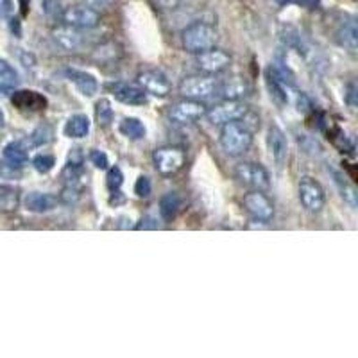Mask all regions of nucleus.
I'll list each match as a JSON object with an SVG mask.
<instances>
[{
    "mask_svg": "<svg viewBox=\"0 0 358 358\" xmlns=\"http://www.w3.org/2000/svg\"><path fill=\"white\" fill-rule=\"evenodd\" d=\"M118 131L126 136L127 140H133V142H138V140L145 138L147 129H145V124L136 117H127L124 118L120 126H118Z\"/></svg>",
    "mask_w": 358,
    "mask_h": 358,
    "instance_id": "nucleus-25",
    "label": "nucleus"
},
{
    "mask_svg": "<svg viewBox=\"0 0 358 358\" xmlns=\"http://www.w3.org/2000/svg\"><path fill=\"white\" fill-rule=\"evenodd\" d=\"M52 138H54V131L49 124H41V126H38L36 129L33 131V134L29 136V140H31V145L33 147L47 145V143L52 142Z\"/></svg>",
    "mask_w": 358,
    "mask_h": 358,
    "instance_id": "nucleus-29",
    "label": "nucleus"
},
{
    "mask_svg": "<svg viewBox=\"0 0 358 358\" xmlns=\"http://www.w3.org/2000/svg\"><path fill=\"white\" fill-rule=\"evenodd\" d=\"M59 204V197L54 194H45V192H31L24 199V206L31 213H49L56 210Z\"/></svg>",
    "mask_w": 358,
    "mask_h": 358,
    "instance_id": "nucleus-18",
    "label": "nucleus"
},
{
    "mask_svg": "<svg viewBox=\"0 0 358 358\" xmlns=\"http://www.w3.org/2000/svg\"><path fill=\"white\" fill-rule=\"evenodd\" d=\"M297 194H299V203L303 204L306 212L319 213L326 206V192L317 179L303 176L297 185Z\"/></svg>",
    "mask_w": 358,
    "mask_h": 358,
    "instance_id": "nucleus-5",
    "label": "nucleus"
},
{
    "mask_svg": "<svg viewBox=\"0 0 358 358\" xmlns=\"http://www.w3.org/2000/svg\"><path fill=\"white\" fill-rule=\"evenodd\" d=\"M134 194L140 197V199H147V197L152 194V183L151 179L147 178V176H140L136 179V183H134Z\"/></svg>",
    "mask_w": 358,
    "mask_h": 358,
    "instance_id": "nucleus-35",
    "label": "nucleus"
},
{
    "mask_svg": "<svg viewBox=\"0 0 358 358\" xmlns=\"http://www.w3.org/2000/svg\"><path fill=\"white\" fill-rule=\"evenodd\" d=\"M106 183H108V188H110L111 194H113V192H120V188H122V185H124L122 171H120V169H118V167H110V169H108Z\"/></svg>",
    "mask_w": 358,
    "mask_h": 358,
    "instance_id": "nucleus-32",
    "label": "nucleus"
},
{
    "mask_svg": "<svg viewBox=\"0 0 358 358\" xmlns=\"http://www.w3.org/2000/svg\"><path fill=\"white\" fill-rule=\"evenodd\" d=\"M95 118L101 127H110L115 118V110L110 99H99L95 104Z\"/></svg>",
    "mask_w": 358,
    "mask_h": 358,
    "instance_id": "nucleus-27",
    "label": "nucleus"
},
{
    "mask_svg": "<svg viewBox=\"0 0 358 358\" xmlns=\"http://www.w3.org/2000/svg\"><path fill=\"white\" fill-rule=\"evenodd\" d=\"M334 174V179H335V185L338 187V190H341V196L344 197V199L348 201V203L351 204L353 208H357V190H355V187L351 183H348V179L344 178V176L341 174V172H331Z\"/></svg>",
    "mask_w": 358,
    "mask_h": 358,
    "instance_id": "nucleus-28",
    "label": "nucleus"
},
{
    "mask_svg": "<svg viewBox=\"0 0 358 358\" xmlns=\"http://www.w3.org/2000/svg\"><path fill=\"white\" fill-rule=\"evenodd\" d=\"M219 142L228 156H242L251 149L252 131L242 120L222 124Z\"/></svg>",
    "mask_w": 358,
    "mask_h": 358,
    "instance_id": "nucleus-1",
    "label": "nucleus"
},
{
    "mask_svg": "<svg viewBox=\"0 0 358 358\" xmlns=\"http://www.w3.org/2000/svg\"><path fill=\"white\" fill-rule=\"evenodd\" d=\"M11 102L22 111H43L47 108V99L33 90H18L13 94Z\"/></svg>",
    "mask_w": 358,
    "mask_h": 358,
    "instance_id": "nucleus-19",
    "label": "nucleus"
},
{
    "mask_svg": "<svg viewBox=\"0 0 358 358\" xmlns=\"http://www.w3.org/2000/svg\"><path fill=\"white\" fill-rule=\"evenodd\" d=\"M248 111L249 108L244 101H222L213 108H210V110H206L204 118L212 126H222V124L242 120Z\"/></svg>",
    "mask_w": 358,
    "mask_h": 358,
    "instance_id": "nucleus-8",
    "label": "nucleus"
},
{
    "mask_svg": "<svg viewBox=\"0 0 358 358\" xmlns=\"http://www.w3.org/2000/svg\"><path fill=\"white\" fill-rule=\"evenodd\" d=\"M63 24L72 25L76 29H94L101 24V15H99L97 9L90 8V6H69L62 11L59 15Z\"/></svg>",
    "mask_w": 358,
    "mask_h": 358,
    "instance_id": "nucleus-10",
    "label": "nucleus"
},
{
    "mask_svg": "<svg viewBox=\"0 0 358 358\" xmlns=\"http://www.w3.org/2000/svg\"><path fill=\"white\" fill-rule=\"evenodd\" d=\"M335 40L341 47L348 50L351 54H357L358 49V31H357V22L353 18L350 20L342 22L341 27L337 29V33H335Z\"/></svg>",
    "mask_w": 358,
    "mask_h": 358,
    "instance_id": "nucleus-21",
    "label": "nucleus"
},
{
    "mask_svg": "<svg viewBox=\"0 0 358 358\" xmlns=\"http://www.w3.org/2000/svg\"><path fill=\"white\" fill-rule=\"evenodd\" d=\"M62 178L65 181V187L79 188V190H83V187H85L88 174H86L85 162H83V156H79L78 149H73V156L70 155L69 163L63 169Z\"/></svg>",
    "mask_w": 358,
    "mask_h": 358,
    "instance_id": "nucleus-14",
    "label": "nucleus"
},
{
    "mask_svg": "<svg viewBox=\"0 0 358 358\" xmlns=\"http://www.w3.org/2000/svg\"><path fill=\"white\" fill-rule=\"evenodd\" d=\"M219 85L220 79L212 73H197V76H188L179 83V94L187 99L204 101L219 94Z\"/></svg>",
    "mask_w": 358,
    "mask_h": 358,
    "instance_id": "nucleus-3",
    "label": "nucleus"
},
{
    "mask_svg": "<svg viewBox=\"0 0 358 358\" xmlns=\"http://www.w3.org/2000/svg\"><path fill=\"white\" fill-rule=\"evenodd\" d=\"M33 167L40 174H49L56 167V158L52 155H47V152H40V155H36L33 158Z\"/></svg>",
    "mask_w": 358,
    "mask_h": 358,
    "instance_id": "nucleus-30",
    "label": "nucleus"
},
{
    "mask_svg": "<svg viewBox=\"0 0 358 358\" xmlns=\"http://www.w3.org/2000/svg\"><path fill=\"white\" fill-rule=\"evenodd\" d=\"M242 204H244L245 212L262 224L271 222L274 219V213H276L271 197L262 190H251L249 194H245L244 199H242Z\"/></svg>",
    "mask_w": 358,
    "mask_h": 358,
    "instance_id": "nucleus-9",
    "label": "nucleus"
},
{
    "mask_svg": "<svg viewBox=\"0 0 358 358\" xmlns=\"http://www.w3.org/2000/svg\"><path fill=\"white\" fill-rule=\"evenodd\" d=\"M158 226L159 224H158V219H156V217L147 215L140 220V224H136V226H134V229H156Z\"/></svg>",
    "mask_w": 358,
    "mask_h": 358,
    "instance_id": "nucleus-38",
    "label": "nucleus"
},
{
    "mask_svg": "<svg viewBox=\"0 0 358 358\" xmlns=\"http://www.w3.org/2000/svg\"><path fill=\"white\" fill-rule=\"evenodd\" d=\"M4 159L15 167L24 169L29 163V152L24 142H11L4 147Z\"/></svg>",
    "mask_w": 358,
    "mask_h": 358,
    "instance_id": "nucleus-24",
    "label": "nucleus"
},
{
    "mask_svg": "<svg viewBox=\"0 0 358 358\" xmlns=\"http://www.w3.org/2000/svg\"><path fill=\"white\" fill-rule=\"evenodd\" d=\"M155 2H156V4H158L162 9H167V11H171V9L179 8V6L183 4V0H155Z\"/></svg>",
    "mask_w": 358,
    "mask_h": 358,
    "instance_id": "nucleus-39",
    "label": "nucleus"
},
{
    "mask_svg": "<svg viewBox=\"0 0 358 358\" xmlns=\"http://www.w3.org/2000/svg\"><path fill=\"white\" fill-rule=\"evenodd\" d=\"M111 94L115 95L118 102L127 104V106H143L147 104V94L140 86L129 85V83H113L108 85Z\"/></svg>",
    "mask_w": 358,
    "mask_h": 358,
    "instance_id": "nucleus-15",
    "label": "nucleus"
},
{
    "mask_svg": "<svg viewBox=\"0 0 358 358\" xmlns=\"http://www.w3.org/2000/svg\"><path fill=\"white\" fill-rule=\"evenodd\" d=\"M52 40L56 41L57 47H62L66 52H78L85 45V36H83L81 29H76L66 24L52 29Z\"/></svg>",
    "mask_w": 358,
    "mask_h": 358,
    "instance_id": "nucleus-13",
    "label": "nucleus"
},
{
    "mask_svg": "<svg viewBox=\"0 0 358 358\" xmlns=\"http://www.w3.org/2000/svg\"><path fill=\"white\" fill-rule=\"evenodd\" d=\"M90 127H92V122L90 118L83 113H76L66 120L65 127H63V133H65L66 138H85L86 134L90 133Z\"/></svg>",
    "mask_w": 358,
    "mask_h": 358,
    "instance_id": "nucleus-23",
    "label": "nucleus"
},
{
    "mask_svg": "<svg viewBox=\"0 0 358 358\" xmlns=\"http://www.w3.org/2000/svg\"><path fill=\"white\" fill-rule=\"evenodd\" d=\"M249 94H251V85L248 79L235 76L226 81H220L217 95H220L222 101H242V99L249 97Z\"/></svg>",
    "mask_w": 358,
    "mask_h": 358,
    "instance_id": "nucleus-17",
    "label": "nucleus"
},
{
    "mask_svg": "<svg viewBox=\"0 0 358 358\" xmlns=\"http://www.w3.org/2000/svg\"><path fill=\"white\" fill-rule=\"evenodd\" d=\"M0 83H4L8 86L17 85L18 83V72L15 70V66L9 65L2 57H0Z\"/></svg>",
    "mask_w": 358,
    "mask_h": 358,
    "instance_id": "nucleus-31",
    "label": "nucleus"
},
{
    "mask_svg": "<svg viewBox=\"0 0 358 358\" xmlns=\"http://www.w3.org/2000/svg\"><path fill=\"white\" fill-rule=\"evenodd\" d=\"M183 47L190 54H199L203 50L213 49L219 41V33L215 25L208 22H194L183 31Z\"/></svg>",
    "mask_w": 358,
    "mask_h": 358,
    "instance_id": "nucleus-2",
    "label": "nucleus"
},
{
    "mask_svg": "<svg viewBox=\"0 0 358 358\" xmlns=\"http://www.w3.org/2000/svg\"><path fill=\"white\" fill-rule=\"evenodd\" d=\"M183 208V197L179 196L178 192H167L165 196L159 199V215L165 222H171L178 217V213Z\"/></svg>",
    "mask_w": 358,
    "mask_h": 358,
    "instance_id": "nucleus-22",
    "label": "nucleus"
},
{
    "mask_svg": "<svg viewBox=\"0 0 358 358\" xmlns=\"http://www.w3.org/2000/svg\"><path fill=\"white\" fill-rule=\"evenodd\" d=\"M344 101H346V104L351 108V110H355V108H357V85H355V83H350V85L346 86Z\"/></svg>",
    "mask_w": 358,
    "mask_h": 358,
    "instance_id": "nucleus-36",
    "label": "nucleus"
},
{
    "mask_svg": "<svg viewBox=\"0 0 358 358\" xmlns=\"http://www.w3.org/2000/svg\"><path fill=\"white\" fill-rule=\"evenodd\" d=\"M283 2H287V4H297V6H303V8H315V6H319V2L321 0H283Z\"/></svg>",
    "mask_w": 358,
    "mask_h": 358,
    "instance_id": "nucleus-40",
    "label": "nucleus"
},
{
    "mask_svg": "<svg viewBox=\"0 0 358 358\" xmlns=\"http://www.w3.org/2000/svg\"><path fill=\"white\" fill-rule=\"evenodd\" d=\"M196 65L203 73H212V76H215V73L224 72V70L231 65V56L226 50L213 47V49H208L196 54Z\"/></svg>",
    "mask_w": 358,
    "mask_h": 358,
    "instance_id": "nucleus-12",
    "label": "nucleus"
},
{
    "mask_svg": "<svg viewBox=\"0 0 358 358\" xmlns=\"http://www.w3.org/2000/svg\"><path fill=\"white\" fill-rule=\"evenodd\" d=\"M18 4H20V11L22 15H27L29 13V6H31V0H18Z\"/></svg>",
    "mask_w": 358,
    "mask_h": 358,
    "instance_id": "nucleus-41",
    "label": "nucleus"
},
{
    "mask_svg": "<svg viewBox=\"0 0 358 358\" xmlns=\"http://www.w3.org/2000/svg\"><path fill=\"white\" fill-rule=\"evenodd\" d=\"M65 73L69 81L73 83L76 88L79 90V94L85 97H94L99 92V83L92 73L81 72V70H66Z\"/></svg>",
    "mask_w": 358,
    "mask_h": 358,
    "instance_id": "nucleus-20",
    "label": "nucleus"
},
{
    "mask_svg": "<svg viewBox=\"0 0 358 358\" xmlns=\"http://www.w3.org/2000/svg\"><path fill=\"white\" fill-rule=\"evenodd\" d=\"M267 147L268 152L273 156L274 163L281 167L289 158V142H287L285 133L278 126H271L267 131Z\"/></svg>",
    "mask_w": 358,
    "mask_h": 358,
    "instance_id": "nucleus-16",
    "label": "nucleus"
},
{
    "mask_svg": "<svg viewBox=\"0 0 358 358\" xmlns=\"http://www.w3.org/2000/svg\"><path fill=\"white\" fill-rule=\"evenodd\" d=\"M208 108L204 106L203 101H196V99H187L172 104L169 110V118L176 126H190V124L199 122L201 118H204Z\"/></svg>",
    "mask_w": 358,
    "mask_h": 358,
    "instance_id": "nucleus-7",
    "label": "nucleus"
},
{
    "mask_svg": "<svg viewBox=\"0 0 358 358\" xmlns=\"http://www.w3.org/2000/svg\"><path fill=\"white\" fill-rule=\"evenodd\" d=\"M6 127V115H4V111L0 110V129H4Z\"/></svg>",
    "mask_w": 358,
    "mask_h": 358,
    "instance_id": "nucleus-42",
    "label": "nucleus"
},
{
    "mask_svg": "<svg viewBox=\"0 0 358 358\" xmlns=\"http://www.w3.org/2000/svg\"><path fill=\"white\" fill-rule=\"evenodd\" d=\"M152 163L162 176H174L187 165V152L176 145L159 147L152 152Z\"/></svg>",
    "mask_w": 358,
    "mask_h": 358,
    "instance_id": "nucleus-4",
    "label": "nucleus"
},
{
    "mask_svg": "<svg viewBox=\"0 0 358 358\" xmlns=\"http://www.w3.org/2000/svg\"><path fill=\"white\" fill-rule=\"evenodd\" d=\"M22 178V169L15 167L9 162H0V179H6V181H18Z\"/></svg>",
    "mask_w": 358,
    "mask_h": 358,
    "instance_id": "nucleus-34",
    "label": "nucleus"
},
{
    "mask_svg": "<svg viewBox=\"0 0 358 358\" xmlns=\"http://www.w3.org/2000/svg\"><path fill=\"white\" fill-rule=\"evenodd\" d=\"M43 11L49 15V17H59L62 11H59V2L57 0H43Z\"/></svg>",
    "mask_w": 358,
    "mask_h": 358,
    "instance_id": "nucleus-37",
    "label": "nucleus"
},
{
    "mask_svg": "<svg viewBox=\"0 0 358 358\" xmlns=\"http://www.w3.org/2000/svg\"><path fill=\"white\" fill-rule=\"evenodd\" d=\"M88 159L95 169H99V171H108V169H110V158H108L106 152L101 151V149H92L88 155Z\"/></svg>",
    "mask_w": 358,
    "mask_h": 358,
    "instance_id": "nucleus-33",
    "label": "nucleus"
},
{
    "mask_svg": "<svg viewBox=\"0 0 358 358\" xmlns=\"http://www.w3.org/2000/svg\"><path fill=\"white\" fill-rule=\"evenodd\" d=\"M236 179L252 190L267 192L271 188V174L267 169L257 162H242L235 167Z\"/></svg>",
    "mask_w": 358,
    "mask_h": 358,
    "instance_id": "nucleus-6",
    "label": "nucleus"
},
{
    "mask_svg": "<svg viewBox=\"0 0 358 358\" xmlns=\"http://www.w3.org/2000/svg\"><path fill=\"white\" fill-rule=\"evenodd\" d=\"M20 192L17 188L0 185V213H11L20 206Z\"/></svg>",
    "mask_w": 358,
    "mask_h": 358,
    "instance_id": "nucleus-26",
    "label": "nucleus"
},
{
    "mask_svg": "<svg viewBox=\"0 0 358 358\" xmlns=\"http://www.w3.org/2000/svg\"><path fill=\"white\" fill-rule=\"evenodd\" d=\"M136 83H138V86L147 95H152V97L165 99L172 92V83L169 81L167 76L155 69L140 72L138 78H136Z\"/></svg>",
    "mask_w": 358,
    "mask_h": 358,
    "instance_id": "nucleus-11",
    "label": "nucleus"
},
{
    "mask_svg": "<svg viewBox=\"0 0 358 358\" xmlns=\"http://www.w3.org/2000/svg\"><path fill=\"white\" fill-rule=\"evenodd\" d=\"M97 2H101V4H104V6H110V4H113L115 0H97Z\"/></svg>",
    "mask_w": 358,
    "mask_h": 358,
    "instance_id": "nucleus-43",
    "label": "nucleus"
}]
</instances>
